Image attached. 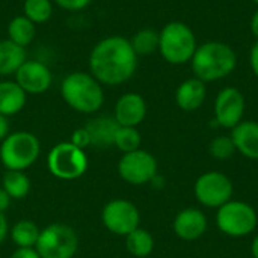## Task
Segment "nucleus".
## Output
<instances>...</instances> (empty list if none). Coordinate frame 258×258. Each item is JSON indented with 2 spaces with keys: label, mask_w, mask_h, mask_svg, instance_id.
Masks as SVG:
<instances>
[{
  "label": "nucleus",
  "mask_w": 258,
  "mask_h": 258,
  "mask_svg": "<svg viewBox=\"0 0 258 258\" xmlns=\"http://www.w3.org/2000/svg\"><path fill=\"white\" fill-rule=\"evenodd\" d=\"M35 249L41 258H73L79 249V236L67 224H50L41 230Z\"/></svg>",
  "instance_id": "8"
},
{
  "label": "nucleus",
  "mask_w": 258,
  "mask_h": 258,
  "mask_svg": "<svg viewBox=\"0 0 258 258\" xmlns=\"http://www.w3.org/2000/svg\"><path fill=\"white\" fill-rule=\"evenodd\" d=\"M70 142L73 145H76L77 148H80V150H85V148L91 147V138H89V133H88L86 127L83 125V127L74 130L73 135H71V141Z\"/></svg>",
  "instance_id": "29"
},
{
  "label": "nucleus",
  "mask_w": 258,
  "mask_h": 258,
  "mask_svg": "<svg viewBox=\"0 0 258 258\" xmlns=\"http://www.w3.org/2000/svg\"><path fill=\"white\" fill-rule=\"evenodd\" d=\"M24 17L35 24L47 23L53 14V5L50 0H24Z\"/></svg>",
  "instance_id": "27"
},
{
  "label": "nucleus",
  "mask_w": 258,
  "mask_h": 258,
  "mask_svg": "<svg viewBox=\"0 0 258 258\" xmlns=\"http://www.w3.org/2000/svg\"><path fill=\"white\" fill-rule=\"evenodd\" d=\"M249 67H251L252 74L258 79V39H255L249 51Z\"/></svg>",
  "instance_id": "32"
},
{
  "label": "nucleus",
  "mask_w": 258,
  "mask_h": 258,
  "mask_svg": "<svg viewBox=\"0 0 258 258\" xmlns=\"http://www.w3.org/2000/svg\"><path fill=\"white\" fill-rule=\"evenodd\" d=\"M101 222L112 234L125 237L141 224L139 209L128 200H112L101 210Z\"/></svg>",
  "instance_id": "11"
},
{
  "label": "nucleus",
  "mask_w": 258,
  "mask_h": 258,
  "mask_svg": "<svg viewBox=\"0 0 258 258\" xmlns=\"http://www.w3.org/2000/svg\"><path fill=\"white\" fill-rule=\"evenodd\" d=\"M30 178L24 171H6L2 178V187L12 200H24L30 192Z\"/></svg>",
  "instance_id": "24"
},
{
  "label": "nucleus",
  "mask_w": 258,
  "mask_h": 258,
  "mask_svg": "<svg viewBox=\"0 0 258 258\" xmlns=\"http://www.w3.org/2000/svg\"><path fill=\"white\" fill-rule=\"evenodd\" d=\"M9 135V121L8 116L0 113V142H3Z\"/></svg>",
  "instance_id": "34"
},
{
  "label": "nucleus",
  "mask_w": 258,
  "mask_h": 258,
  "mask_svg": "<svg viewBox=\"0 0 258 258\" xmlns=\"http://www.w3.org/2000/svg\"><path fill=\"white\" fill-rule=\"evenodd\" d=\"M15 82L26 94H44L53 82L50 68L39 60H26L15 73Z\"/></svg>",
  "instance_id": "13"
},
{
  "label": "nucleus",
  "mask_w": 258,
  "mask_h": 258,
  "mask_svg": "<svg viewBox=\"0 0 258 258\" xmlns=\"http://www.w3.org/2000/svg\"><path fill=\"white\" fill-rule=\"evenodd\" d=\"M245 109L246 100L243 92L236 86H227L215 98V124L231 130L243 121Z\"/></svg>",
  "instance_id": "12"
},
{
  "label": "nucleus",
  "mask_w": 258,
  "mask_h": 258,
  "mask_svg": "<svg viewBox=\"0 0 258 258\" xmlns=\"http://www.w3.org/2000/svg\"><path fill=\"white\" fill-rule=\"evenodd\" d=\"M197 47L195 32L183 21H169L159 32V53L171 65L190 63Z\"/></svg>",
  "instance_id": "4"
},
{
  "label": "nucleus",
  "mask_w": 258,
  "mask_h": 258,
  "mask_svg": "<svg viewBox=\"0 0 258 258\" xmlns=\"http://www.w3.org/2000/svg\"><path fill=\"white\" fill-rule=\"evenodd\" d=\"M207 83L197 77H189L183 80L175 89V104L184 112L198 110L207 97Z\"/></svg>",
  "instance_id": "16"
},
{
  "label": "nucleus",
  "mask_w": 258,
  "mask_h": 258,
  "mask_svg": "<svg viewBox=\"0 0 258 258\" xmlns=\"http://www.w3.org/2000/svg\"><path fill=\"white\" fill-rule=\"evenodd\" d=\"M41 230L30 219H21L12 225L9 230V236L17 248H35L39 239Z\"/></svg>",
  "instance_id": "21"
},
{
  "label": "nucleus",
  "mask_w": 258,
  "mask_h": 258,
  "mask_svg": "<svg viewBox=\"0 0 258 258\" xmlns=\"http://www.w3.org/2000/svg\"><path fill=\"white\" fill-rule=\"evenodd\" d=\"M138 68V54L130 39L107 36L97 42L89 54V70L97 82L118 86L128 82Z\"/></svg>",
  "instance_id": "1"
},
{
  "label": "nucleus",
  "mask_w": 258,
  "mask_h": 258,
  "mask_svg": "<svg viewBox=\"0 0 258 258\" xmlns=\"http://www.w3.org/2000/svg\"><path fill=\"white\" fill-rule=\"evenodd\" d=\"M27 101V94L20 88L17 82H0V113L5 116L17 115L23 110Z\"/></svg>",
  "instance_id": "19"
},
{
  "label": "nucleus",
  "mask_w": 258,
  "mask_h": 258,
  "mask_svg": "<svg viewBox=\"0 0 258 258\" xmlns=\"http://www.w3.org/2000/svg\"><path fill=\"white\" fill-rule=\"evenodd\" d=\"M63 101L79 113H95L104 103L101 83L92 74L76 71L68 74L60 83Z\"/></svg>",
  "instance_id": "3"
},
{
  "label": "nucleus",
  "mask_w": 258,
  "mask_h": 258,
  "mask_svg": "<svg viewBox=\"0 0 258 258\" xmlns=\"http://www.w3.org/2000/svg\"><path fill=\"white\" fill-rule=\"evenodd\" d=\"M26 62L24 47L17 45L11 39L0 41V76H11Z\"/></svg>",
  "instance_id": "20"
},
{
  "label": "nucleus",
  "mask_w": 258,
  "mask_h": 258,
  "mask_svg": "<svg viewBox=\"0 0 258 258\" xmlns=\"http://www.w3.org/2000/svg\"><path fill=\"white\" fill-rule=\"evenodd\" d=\"M125 248L133 257H148L154 251V237L148 230L139 227L125 236Z\"/></svg>",
  "instance_id": "23"
},
{
  "label": "nucleus",
  "mask_w": 258,
  "mask_h": 258,
  "mask_svg": "<svg viewBox=\"0 0 258 258\" xmlns=\"http://www.w3.org/2000/svg\"><path fill=\"white\" fill-rule=\"evenodd\" d=\"M138 56H147L159 51V32L154 29H141L130 39Z\"/></svg>",
  "instance_id": "25"
},
{
  "label": "nucleus",
  "mask_w": 258,
  "mask_h": 258,
  "mask_svg": "<svg viewBox=\"0 0 258 258\" xmlns=\"http://www.w3.org/2000/svg\"><path fill=\"white\" fill-rule=\"evenodd\" d=\"M141 133L136 127H122L119 125V128L116 130L115 135V141H113V147H116L122 154L125 153H132L135 150L141 148Z\"/></svg>",
  "instance_id": "26"
},
{
  "label": "nucleus",
  "mask_w": 258,
  "mask_h": 258,
  "mask_svg": "<svg viewBox=\"0 0 258 258\" xmlns=\"http://www.w3.org/2000/svg\"><path fill=\"white\" fill-rule=\"evenodd\" d=\"M147 116V101L141 94L127 92L115 104L113 118L122 127H138Z\"/></svg>",
  "instance_id": "15"
},
{
  "label": "nucleus",
  "mask_w": 258,
  "mask_h": 258,
  "mask_svg": "<svg viewBox=\"0 0 258 258\" xmlns=\"http://www.w3.org/2000/svg\"><path fill=\"white\" fill-rule=\"evenodd\" d=\"M216 227L228 237L242 239L255 231L258 215L255 209L239 200H231L216 210Z\"/></svg>",
  "instance_id": "6"
},
{
  "label": "nucleus",
  "mask_w": 258,
  "mask_h": 258,
  "mask_svg": "<svg viewBox=\"0 0 258 258\" xmlns=\"http://www.w3.org/2000/svg\"><path fill=\"white\" fill-rule=\"evenodd\" d=\"M9 234V225H8V219L5 216V213H0V245L5 242V239Z\"/></svg>",
  "instance_id": "33"
},
{
  "label": "nucleus",
  "mask_w": 258,
  "mask_h": 258,
  "mask_svg": "<svg viewBox=\"0 0 258 258\" xmlns=\"http://www.w3.org/2000/svg\"><path fill=\"white\" fill-rule=\"evenodd\" d=\"M207 227H209L207 216L204 215L203 210L197 207H187L180 210L172 222V230L175 236L186 242H194L201 239L206 234Z\"/></svg>",
  "instance_id": "14"
},
{
  "label": "nucleus",
  "mask_w": 258,
  "mask_h": 258,
  "mask_svg": "<svg viewBox=\"0 0 258 258\" xmlns=\"http://www.w3.org/2000/svg\"><path fill=\"white\" fill-rule=\"evenodd\" d=\"M252 2H254V3H255V5L258 6V0H252Z\"/></svg>",
  "instance_id": "38"
},
{
  "label": "nucleus",
  "mask_w": 258,
  "mask_h": 258,
  "mask_svg": "<svg viewBox=\"0 0 258 258\" xmlns=\"http://www.w3.org/2000/svg\"><path fill=\"white\" fill-rule=\"evenodd\" d=\"M231 139L234 142L236 151L243 157L258 160V122L257 121H242L234 128H231Z\"/></svg>",
  "instance_id": "17"
},
{
  "label": "nucleus",
  "mask_w": 258,
  "mask_h": 258,
  "mask_svg": "<svg viewBox=\"0 0 258 258\" xmlns=\"http://www.w3.org/2000/svg\"><path fill=\"white\" fill-rule=\"evenodd\" d=\"M57 6L65 11H82L85 9L92 0H54Z\"/></svg>",
  "instance_id": "30"
},
{
  "label": "nucleus",
  "mask_w": 258,
  "mask_h": 258,
  "mask_svg": "<svg viewBox=\"0 0 258 258\" xmlns=\"http://www.w3.org/2000/svg\"><path fill=\"white\" fill-rule=\"evenodd\" d=\"M11 201H12V198L5 192L3 187H0V213H5L9 209Z\"/></svg>",
  "instance_id": "35"
},
{
  "label": "nucleus",
  "mask_w": 258,
  "mask_h": 258,
  "mask_svg": "<svg viewBox=\"0 0 258 258\" xmlns=\"http://www.w3.org/2000/svg\"><path fill=\"white\" fill-rule=\"evenodd\" d=\"M47 168L50 174L59 180H77L88 171V156L85 150L77 148L71 142H60L50 150Z\"/></svg>",
  "instance_id": "7"
},
{
  "label": "nucleus",
  "mask_w": 258,
  "mask_h": 258,
  "mask_svg": "<svg viewBox=\"0 0 258 258\" xmlns=\"http://www.w3.org/2000/svg\"><path fill=\"white\" fill-rule=\"evenodd\" d=\"M157 169L159 165L156 157L141 148L122 154L118 162V174L121 180L132 186H142L151 183V180L157 175Z\"/></svg>",
  "instance_id": "10"
},
{
  "label": "nucleus",
  "mask_w": 258,
  "mask_h": 258,
  "mask_svg": "<svg viewBox=\"0 0 258 258\" xmlns=\"http://www.w3.org/2000/svg\"><path fill=\"white\" fill-rule=\"evenodd\" d=\"M197 201L207 209H219L233 200L234 184L228 175L221 171H207L201 174L194 184Z\"/></svg>",
  "instance_id": "9"
},
{
  "label": "nucleus",
  "mask_w": 258,
  "mask_h": 258,
  "mask_svg": "<svg viewBox=\"0 0 258 258\" xmlns=\"http://www.w3.org/2000/svg\"><path fill=\"white\" fill-rule=\"evenodd\" d=\"M249 29L251 33L254 35V38L258 39V9L254 12V15L251 17V23H249Z\"/></svg>",
  "instance_id": "36"
},
{
  "label": "nucleus",
  "mask_w": 258,
  "mask_h": 258,
  "mask_svg": "<svg viewBox=\"0 0 258 258\" xmlns=\"http://www.w3.org/2000/svg\"><path fill=\"white\" fill-rule=\"evenodd\" d=\"M234 153H236V147L230 135L216 136L209 144V154L216 160H228L234 156Z\"/></svg>",
  "instance_id": "28"
},
{
  "label": "nucleus",
  "mask_w": 258,
  "mask_h": 258,
  "mask_svg": "<svg viewBox=\"0 0 258 258\" xmlns=\"http://www.w3.org/2000/svg\"><path fill=\"white\" fill-rule=\"evenodd\" d=\"M36 35L35 23H32L27 17L18 15L12 18L8 24V39L15 42L20 47H27Z\"/></svg>",
  "instance_id": "22"
},
{
  "label": "nucleus",
  "mask_w": 258,
  "mask_h": 258,
  "mask_svg": "<svg viewBox=\"0 0 258 258\" xmlns=\"http://www.w3.org/2000/svg\"><path fill=\"white\" fill-rule=\"evenodd\" d=\"M236 50L222 41H206L198 44L190 60L194 77L203 80L204 83L218 82L231 76L236 71Z\"/></svg>",
  "instance_id": "2"
},
{
  "label": "nucleus",
  "mask_w": 258,
  "mask_h": 258,
  "mask_svg": "<svg viewBox=\"0 0 258 258\" xmlns=\"http://www.w3.org/2000/svg\"><path fill=\"white\" fill-rule=\"evenodd\" d=\"M41 154L39 139L30 132H14L2 142L0 160L6 171H26Z\"/></svg>",
  "instance_id": "5"
},
{
  "label": "nucleus",
  "mask_w": 258,
  "mask_h": 258,
  "mask_svg": "<svg viewBox=\"0 0 258 258\" xmlns=\"http://www.w3.org/2000/svg\"><path fill=\"white\" fill-rule=\"evenodd\" d=\"M9 258H41L35 248H17Z\"/></svg>",
  "instance_id": "31"
},
{
  "label": "nucleus",
  "mask_w": 258,
  "mask_h": 258,
  "mask_svg": "<svg viewBox=\"0 0 258 258\" xmlns=\"http://www.w3.org/2000/svg\"><path fill=\"white\" fill-rule=\"evenodd\" d=\"M251 254H252V258H258V233L255 234V237L252 239V243H251Z\"/></svg>",
  "instance_id": "37"
},
{
  "label": "nucleus",
  "mask_w": 258,
  "mask_h": 258,
  "mask_svg": "<svg viewBox=\"0 0 258 258\" xmlns=\"http://www.w3.org/2000/svg\"><path fill=\"white\" fill-rule=\"evenodd\" d=\"M85 127L91 138V147L106 150L109 147H113L115 135L119 128V124L115 121V118L98 116L91 119Z\"/></svg>",
  "instance_id": "18"
}]
</instances>
